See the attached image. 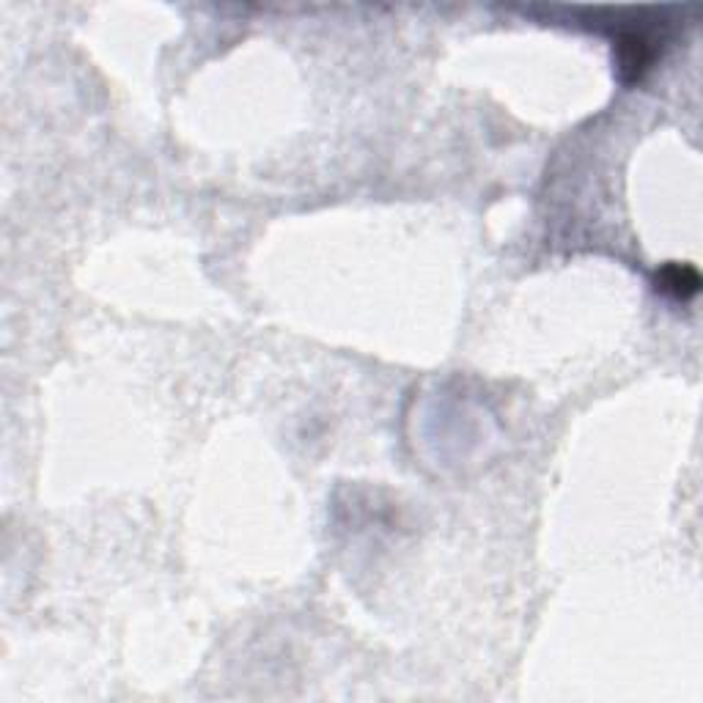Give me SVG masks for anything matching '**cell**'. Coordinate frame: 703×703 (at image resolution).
Segmentation results:
<instances>
[{"label": "cell", "instance_id": "cell-2", "mask_svg": "<svg viewBox=\"0 0 703 703\" xmlns=\"http://www.w3.org/2000/svg\"><path fill=\"white\" fill-rule=\"evenodd\" d=\"M654 283L657 292L668 294V297L676 300V303H688V300H693L695 294H699L701 275L699 270H693V266L688 264H665L654 275Z\"/></svg>", "mask_w": 703, "mask_h": 703}, {"label": "cell", "instance_id": "cell-1", "mask_svg": "<svg viewBox=\"0 0 703 703\" xmlns=\"http://www.w3.org/2000/svg\"><path fill=\"white\" fill-rule=\"evenodd\" d=\"M616 59L621 77L638 83L657 59V39L649 31H621L616 39Z\"/></svg>", "mask_w": 703, "mask_h": 703}]
</instances>
